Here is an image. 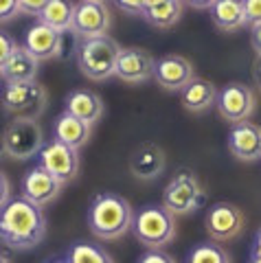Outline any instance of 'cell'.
<instances>
[{
	"label": "cell",
	"instance_id": "cell-6",
	"mask_svg": "<svg viewBox=\"0 0 261 263\" xmlns=\"http://www.w3.org/2000/svg\"><path fill=\"white\" fill-rule=\"evenodd\" d=\"M0 141L5 145L7 158L13 160H29L35 158L44 145V134L40 127L38 119H18L13 117V121L5 127Z\"/></svg>",
	"mask_w": 261,
	"mask_h": 263
},
{
	"label": "cell",
	"instance_id": "cell-22",
	"mask_svg": "<svg viewBox=\"0 0 261 263\" xmlns=\"http://www.w3.org/2000/svg\"><path fill=\"white\" fill-rule=\"evenodd\" d=\"M209 11L213 24L224 33H237L246 27L241 0H215V5Z\"/></svg>",
	"mask_w": 261,
	"mask_h": 263
},
{
	"label": "cell",
	"instance_id": "cell-19",
	"mask_svg": "<svg viewBox=\"0 0 261 263\" xmlns=\"http://www.w3.org/2000/svg\"><path fill=\"white\" fill-rule=\"evenodd\" d=\"M165 152L154 143H145L129 158V171L138 180H156L165 171Z\"/></svg>",
	"mask_w": 261,
	"mask_h": 263
},
{
	"label": "cell",
	"instance_id": "cell-30",
	"mask_svg": "<svg viewBox=\"0 0 261 263\" xmlns=\"http://www.w3.org/2000/svg\"><path fill=\"white\" fill-rule=\"evenodd\" d=\"M20 5L18 0H0V24L11 22L13 18H18Z\"/></svg>",
	"mask_w": 261,
	"mask_h": 263
},
{
	"label": "cell",
	"instance_id": "cell-1",
	"mask_svg": "<svg viewBox=\"0 0 261 263\" xmlns=\"http://www.w3.org/2000/svg\"><path fill=\"white\" fill-rule=\"evenodd\" d=\"M46 237V215L24 197H11L0 209V241L11 250H31Z\"/></svg>",
	"mask_w": 261,
	"mask_h": 263
},
{
	"label": "cell",
	"instance_id": "cell-7",
	"mask_svg": "<svg viewBox=\"0 0 261 263\" xmlns=\"http://www.w3.org/2000/svg\"><path fill=\"white\" fill-rule=\"evenodd\" d=\"M202 202H204V189L189 171H180L178 176H174L162 191V206L176 217L198 211Z\"/></svg>",
	"mask_w": 261,
	"mask_h": 263
},
{
	"label": "cell",
	"instance_id": "cell-42",
	"mask_svg": "<svg viewBox=\"0 0 261 263\" xmlns=\"http://www.w3.org/2000/svg\"><path fill=\"white\" fill-rule=\"evenodd\" d=\"M46 263H68V259H53V261H46Z\"/></svg>",
	"mask_w": 261,
	"mask_h": 263
},
{
	"label": "cell",
	"instance_id": "cell-10",
	"mask_svg": "<svg viewBox=\"0 0 261 263\" xmlns=\"http://www.w3.org/2000/svg\"><path fill=\"white\" fill-rule=\"evenodd\" d=\"M204 226L213 241H231L241 235L244 226H246V215L231 202H215L207 211Z\"/></svg>",
	"mask_w": 261,
	"mask_h": 263
},
{
	"label": "cell",
	"instance_id": "cell-38",
	"mask_svg": "<svg viewBox=\"0 0 261 263\" xmlns=\"http://www.w3.org/2000/svg\"><path fill=\"white\" fill-rule=\"evenodd\" d=\"M3 158H7V152H5V145H3V141H0V160Z\"/></svg>",
	"mask_w": 261,
	"mask_h": 263
},
{
	"label": "cell",
	"instance_id": "cell-11",
	"mask_svg": "<svg viewBox=\"0 0 261 263\" xmlns=\"http://www.w3.org/2000/svg\"><path fill=\"white\" fill-rule=\"evenodd\" d=\"M112 27V18L105 3H90V0H79L75 3L70 33L75 37H97L108 35Z\"/></svg>",
	"mask_w": 261,
	"mask_h": 263
},
{
	"label": "cell",
	"instance_id": "cell-15",
	"mask_svg": "<svg viewBox=\"0 0 261 263\" xmlns=\"http://www.w3.org/2000/svg\"><path fill=\"white\" fill-rule=\"evenodd\" d=\"M226 147L241 162L261 160V125L250 121L233 123L226 138Z\"/></svg>",
	"mask_w": 261,
	"mask_h": 263
},
{
	"label": "cell",
	"instance_id": "cell-41",
	"mask_svg": "<svg viewBox=\"0 0 261 263\" xmlns=\"http://www.w3.org/2000/svg\"><path fill=\"white\" fill-rule=\"evenodd\" d=\"M143 3H145V7H152V5H158L160 0H143Z\"/></svg>",
	"mask_w": 261,
	"mask_h": 263
},
{
	"label": "cell",
	"instance_id": "cell-36",
	"mask_svg": "<svg viewBox=\"0 0 261 263\" xmlns=\"http://www.w3.org/2000/svg\"><path fill=\"white\" fill-rule=\"evenodd\" d=\"M252 79H255V84H257L259 92H261V55H257L255 64H252Z\"/></svg>",
	"mask_w": 261,
	"mask_h": 263
},
{
	"label": "cell",
	"instance_id": "cell-18",
	"mask_svg": "<svg viewBox=\"0 0 261 263\" xmlns=\"http://www.w3.org/2000/svg\"><path fill=\"white\" fill-rule=\"evenodd\" d=\"M66 112L75 114L77 119L90 123H99L103 119V112H105V103L103 99L95 92V90H88V88H75L66 95Z\"/></svg>",
	"mask_w": 261,
	"mask_h": 263
},
{
	"label": "cell",
	"instance_id": "cell-20",
	"mask_svg": "<svg viewBox=\"0 0 261 263\" xmlns=\"http://www.w3.org/2000/svg\"><path fill=\"white\" fill-rule=\"evenodd\" d=\"M38 70H40V60H35L22 44H18L11 57L0 68V77L7 84H22V81H35Z\"/></svg>",
	"mask_w": 261,
	"mask_h": 263
},
{
	"label": "cell",
	"instance_id": "cell-25",
	"mask_svg": "<svg viewBox=\"0 0 261 263\" xmlns=\"http://www.w3.org/2000/svg\"><path fill=\"white\" fill-rule=\"evenodd\" d=\"M187 263H231V254L217 246V241H202L193 246Z\"/></svg>",
	"mask_w": 261,
	"mask_h": 263
},
{
	"label": "cell",
	"instance_id": "cell-43",
	"mask_svg": "<svg viewBox=\"0 0 261 263\" xmlns=\"http://www.w3.org/2000/svg\"><path fill=\"white\" fill-rule=\"evenodd\" d=\"M90 3H108V0H90Z\"/></svg>",
	"mask_w": 261,
	"mask_h": 263
},
{
	"label": "cell",
	"instance_id": "cell-23",
	"mask_svg": "<svg viewBox=\"0 0 261 263\" xmlns=\"http://www.w3.org/2000/svg\"><path fill=\"white\" fill-rule=\"evenodd\" d=\"M184 0H160L158 5L145 7L141 18L156 29H171L182 18Z\"/></svg>",
	"mask_w": 261,
	"mask_h": 263
},
{
	"label": "cell",
	"instance_id": "cell-13",
	"mask_svg": "<svg viewBox=\"0 0 261 263\" xmlns=\"http://www.w3.org/2000/svg\"><path fill=\"white\" fill-rule=\"evenodd\" d=\"M191 79H195V68L184 55L169 53V55H162L154 64V81L162 90L180 92Z\"/></svg>",
	"mask_w": 261,
	"mask_h": 263
},
{
	"label": "cell",
	"instance_id": "cell-39",
	"mask_svg": "<svg viewBox=\"0 0 261 263\" xmlns=\"http://www.w3.org/2000/svg\"><path fill=\"white\" fill-rule=\"evenodd\" d=\"M250 263H261V257L259 254H250Z\"/></svg>",
	"mask_w": 261,
	"mask_h": 263
},
{
	"label": "cell",
	"instance_id": "cell-9",
	"mask_svg": "<svg viewBox=\"0 0 261 263\" xmlns=\"http://www.w3.org/2000/svg\"><path fill=\"white\" fill-rule=\"evenodd\" d=\"M38 158L40 167H44L62 184L72 182L79 174V149H72V147L55 141V138L42 145Z\"/></svg>",
	"mask_w": 261,
	"mask_h": 263
},
{
	"label": "cell",
	"instance_id": "cell-31",
	"mask_svg": "<svg viewBox=\"0 0 261 263\" xmlns=\"http://www.w3.org/2000/svg\"><path fill=\"white\" fill-rule=\"evenodd\" d=\"M114 5H117L119 11H123L127 15H136V18H141L145 9L143 0H114Z\"/></svg>",
	"mask_w": 261,
	"mask_h": 263
},
{
	"label": "cell",
	"instance_id": "cell-4",
	"mask_svg": "<svg viewBox=\"0 0 261 263\" xmlns=\"http://www.w3.org/2000/svg\"><path fill=\"white\" fill-rule=\"evenodd\" d=\"M136 237V241L145 246L147 250L165 248L178 235L176 226V215L162 206H145L138 213H134L132 228H129Z\"/></svg>",
	"mask_w": 261,
	"mask_h": 263
},
{
	"label": "cell",
	"instance_id": "cell-21",
	"mask_svg": "<svg viewBox=\"0 0 261 263\" xmlns=\"http://www.w3.org/2000/svg\"><path fill=\"white\" fill-rule=\"evenodd\" d=\"M215 97H217V88L209 79H200V77L191 79L180 90L182 108L191 114H202L211 108H215Z\"/></svg>",
	"mask_w": 261,
	"mask_h": 263
},
{
	"label": "cell",
	"instance_id": "cell-32",
	"mask_svg": "<svg viewBox=\"0 0 261 263\" xmlns=\"http://www.w3.org/2000/svg\"><path fill=\"white\" fill-rule=\"evenodd\" d=\"M48 3H51V0H18L20 13H27V15H31V18H38Z\"/></svg>",
	"mask_w": 261,
	"mask_h": 263
},
{
	"label": "cell",
	"instance_id": "cell-33",
	"mask_svg": "<svg viewBox=\"0 0 261 263\" xmlns=\"http://www.w3.org/2000/svg\"><path fill=\"white\" fill-rule=\"evenodd\" d=\"M9 200H11V182H9V178L0 171V209Z\"/></svg>",
	"mask_w": 261,
	"mask_h": 263
},
{
	"label": "cell",
	"instance_id": "cell-14",
	"mask_svg": "<svg viewBox=\"0 0 261 263\" xmlns=\"http://www.w3.org/2000/svg\"><path fill=\"white\" fill-rule=\"evenodd\" d=\"M22 46L40 62H48L60 57L64 51V35L53 27H48L44 22H33L24 33Z\"/></svg>",
	"mask_w": 261,
	"mask_h": 263
},
{
	"label": "cell",
	"instance_id": "cell-8",
	"mask_svg": "<svg viewBox=\"0 0 261 263\" xmlns=\"http://www.w3.org/2000/svg\"><path fill=\"white\" fill-rule=\"evenodd\" d=\"M255 105H257V97L252 92V88L246 84L233 81V84H226L224 88L217 90L215 108L226 123L248 121L252 112H255Z\"/></svg>",
	"mask_w": 261,
	"mask_h": 263
},
{
	"label": "cell",
	"instance_id": "cell-28",
	"mask_svg": "<svg viewBox=\"0 0 261 263\" xmlns=\"http://www.w3.org/2000/svg\"><path fill=\"white\" fill-rule=\"evenodd\" d=\"M136 263H178V261L162 248H156V250H147L145 254H141Z\"/></svg>",
	"mask_w": 261,
	"mask_h": 263
},
{
	"label": "cell",
	"instance_id": "cell-34",
	"mask_svg": "<svg viewBox=\"0 0 261 263\" xmlns=\"http://www.w3.org/2000/svg\"><path fill=\"white\" fill-rule=\"evenodd\" d=\"M250 46L257 55H261V24L250 27Z\"/></svg>",
	"mask_w": 261,
	"mask_h": 263
},
{
	"label": "cell",
	"instance_id": "cell-17",
	"mask_svg": "<svg viewBox=\"0 0 261 263\" xmlns=\"http://www.w3.org/2000/svg\"><path fill=\"white\" fill-rule=\"evenodd\" d=\"M90 136H92L90 123L77 119L75 114H70L66 110L53 121V138L72 147V149H81V147L90 141Z\"/></svg>",
	"mask_w": 261,
	"mask_h": 263
},
{
	"label": "cell",
	"instance_id": "cell-3",
	"mask_svg": "<svg viewBox=\"0 0 261 263\" xmlns=\"http://www.w3.org/2000/svg\"><path fill=\"white\" fill-rule=\"evenodd\" d=\"M121 53V46L110 35L97 37H77L75 42V62L81 75L90 81H105L114 77V66Z\"/></svg>",
	"mask_w": 261,
	"mask_h": 263
},
{
	"label": "cell",
	"instance_id": "cell-16",
	"mask_svg": "<svg viewBox=\"0 0 261 263\" xmlns=\"http://www.w3.org/2000/svg\"><path fill=\"white\" fill-rule=\"evenodd\" d=\"M62 182L55 180L44 167L35 164L33 169H29L22 178V184H20V193L24 200H29L31 204L35 206H46L51 204L57 195L62 191Z\"/></svg>",
	"mask_w": 261,
	"mask_h": 263
},
{
	"label": "cell",
	"instance_id": "cell-12",
	"mask_svg": "<svg viewBox=\"0 0 261 263\" xmlns=\"http://www.w3.org/2000/svg\"><path fill=\"white\" fill-rule=\"evenodd\" d=\"M154 64L156 60L145 48H121L114 66V77H119L123 84H145L154 79Z\"/></svg>",
	"mask_w": 261,
	"mask_h": 263
},
{
	"label": "cell",
	"instance_id": "cell-29",
	"mask_svg": "<svg viewBox=\"0 0 261 263\" xmlns=\"http://www.w3.org/2000/svg\"><path fill=\"white\" fill-rule=\"evenodd\" d=\"M15 46H18V42H15L9 33L0 31V68H3L5 62L11 57V53L15 51Z\"/></svg>",
	"mask_w": 261,
	"mask_h": 263
},
{
	"label": "cell",
	"instance_id": "cell-26",
	"mask_svg": "<svg viewBox=\"0 0 261 263\" xmlns=\"http://www.w3.org/2000/svg\"><path fill=\"white\" fill-rule=\"evenodd\" d=\"M68 263H114V259L99 246L81 241L68 250Z\"/></svg>",
	"mask_w": 261,
	"mask_h": 263
},
{
	"label": "cell",
	"instance_id": "cell-24",
	"mask_svg": "<svg viewBox=\"0 0 261 263\" xmlns=\"http://www.w3.org/2000/svg\"><path fill=\"white\" fill-rule=\"evenodd\" d=\"M72 13H75V3H70V0H51L42 9V13L38 15V20L53 27L55 31L66 33L70 31Z\"/></svg>",
	"mask_w": 261,
	"mask_h": 263
},
{
	"label": "cell",
	"instance_id": "cell-27",
	"mask_svg": "<svg viewBox=\"0 0 261 263\" xmlns=\"http://www.w3.org/2000/svg\"><path fill=\"white\" fill-rule=\"evenodd\" d=\"M244 15H246V27L261 24V0H241Z\"/></svg>",
	"mask_w": 261,
	"mask_h": 263
},
{
	"label": "cell",
	"instance_id": "cell-37",
	"mask_svg": "<svg viewBox=\"0 0 261 263\" xmlns=\"http://www.w3.org/2000/svg\"><path fill=\"white\" fill-rule=\"evenodd\" d=\"M252 254H259V257H261V230L257 233L255 241H252Z\"/></svg>",
	"mask_w": 261,
	"mask_h": 263
},
{
	"label": "cell",
	"instance_id": "cell-5",
	"mask_svg": "<svg viewBox=\"0 0 261 263\" xmlns=\"http://www.w3.org/2000/svg\"><path fill=\"white\" fill-rule=\"evenodd\" d=\"M5 112L18 119H38L48 105V92L38 81H22V84H7L0 95Z\"/></svg>",
	"mask_w": 261,
	"mask_h": 263
},
{
	"label": "cell",
	"instance_id": "cell-35",
	"mask_svg": "<svg viewBox=\"0 0 261 263\" xmlns=\"http://www.w3.org/2000/svg\"><path fill=\"white\" fill-rule=\"evenodd\" d=\"M184 3L198 11H204V9H211V7L215 5V0H184Z\"/></svg>",
	"mask_w": 261,
	"mask_h": 263
},
{
	"label": "cell",
	"instance_id": "cell-40",
	"mask_svg": "<svg viewBox=\"0 0 261 263\" xmlns=\"http://www.w3.org/2000/svg\"><path fill=\"white\" fill-rule=\"evenodd\" d=\"M0 263H11V261H9V257H7L5 252H0Z\"/></svg>",
	"mask_w": 261,
	"mask_h": 263
},
{
	"label": "cell",
	"instance_id": "cell-2",
	"mask_svg": "<svg viewBox=\"0 0 261 263\" xmlns=\"http://www.w3.org/2000/svg\"><path fill=\"white\" fill-rule=\"evenodd\" d=\"M134 211L123 195L99 193L88 209V228L101 241H117L132 228Z\"/></svg>",
	"mask_w": 261,
	"mask_h": 263
}]
</instances>
